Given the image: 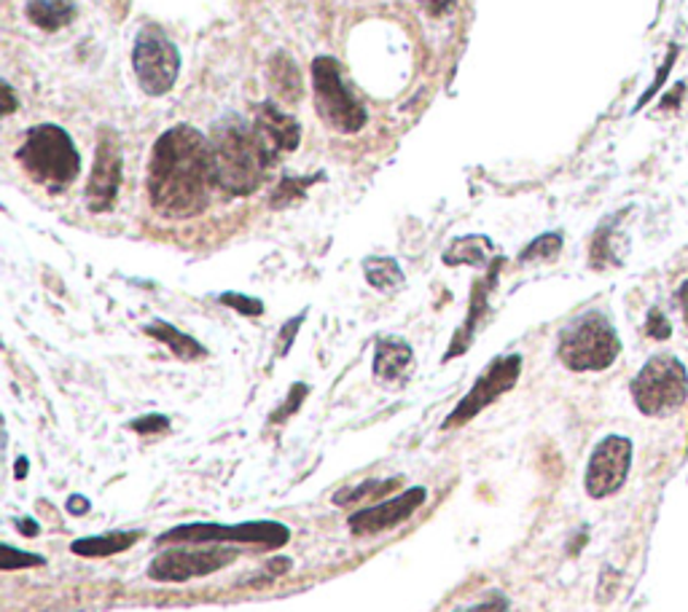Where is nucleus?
<instances>
[{
  "label": "nucleus",
  "instance_id": "1",
  "mask_svg": "<svg viewBox=\"0 0 688 612\" xmlns=\"http://www.w3.org/2000/svg\"><path fill=\"white\" fill-rule=\"evenodd\" d=\"M213 186V146L202 132L178 124L159 135L148 156L146 188L161 218L183 221L200 216Z\"/></svg>",
  "mask_w": 688,
  "mask_h": 612
},
{
  "label": "nucleus",
  "instance_id": "2",
  "mask_svg": "<svg viewBox=\"0 0 688 612\" xmlns=\"http://www.w3.org/2000/svg\"><path fill=\"white\" fill-rule=\"evenodd\" d=\"M213 181L229 196H251L262 186L271 161L256 126L229 115L213 130Z\"/></svg>",
  "mask_w": 688,
  "mask_h": 612
},
{
  "label": "nucleus",
  "instance_id": "3",
  "mask_svg": "<svg viewBox=\"0 0 688 612\" xmlns=\"http://www.w3.org/2000/svg\"><path fill=\"white\" fill-rule=\"evenodd\" d=\"M16 159L27 178L51 194H62L68 186H73L81 172L76 143L57 124H38L27 130Z\"/></svg>",
  "mask_w": 688,
  "mask_h": 612
},
{
  "label": "nucleus",
  "instance_id": "4",
  "mask_svg": "<svg viewBox=\"0 0 688 612\" xmlns=\"http://www.w3.org/2000/svg\"><path fill=\"white\" fill-rule=\"evenodd\" d=\"M618 352H621L618 333L603 311H587L559 333V360L576 374L605 371L616 363Z\"/></svg>",
  "mask_w": 688,
  "mask_h": 612
},
{
  "label": "nucleus",
  "instance_id": "5",
  "mask_svg": "<svg viewBox=\"0 0 688 612\" xmlns=\"http://www.w3.org/2000/svg\"><path fill=\"white\" fill-rule=\"evenodd\" d=\"M688 397V371L673 355H653L632 382V401L645 417H669Z\"/></svg>",
  "mask_w": 688,
  "mask_h": 612
},
{
  "label": "nucleus",
  "instance_id": "6",
  "mask_svg": "<svg viewBox=\"0 0 688 612\" xmlns=\"http://www.w3.org/2000/svg\"><path fill=\"white\" fill-rule=\"evenodd\" d=\"M312 86H315L317 115L339 135H355L366 126V111L345 86L337 60L317 57L312 62Z\"/></svg>",
  "mask_w": 688,
  "mask_h": 612
},
{
  "label": "nucleus",
  "instance_id": "7",
  "mask_svg": "<svg viewBox=\"0 0 688 612\" xmlns=\"http://www.w3.org/2000/svg\"><path fill=\"white\" fill-rule=\"evenodd\" d=\"M132 71L146 95L161 97L176 86L181 73V51L159 27H143L132 49Z\"/></svg>",
  "mask_w": 688,
  "mask_h": 612
},
{
  "label": "nucleus",
  "instance_id": "8",
  "mask_svg": "<svg viewBox=\"0 0 688 612\" xmlns=\"http://www.w3.org/2000/svg\"><path fill=\"white\" fill-rule=\"evenodd\" d=\"M288 540L291 533L280 522L181 524L159 537V542H248V546H262L264 551L282 548Z\"/></svg>",
  "mask_w": 688,
  "mask_h": 612
},
{
  "label": "nucleus",
  "instance_id": "9",
  "mask_svg": "<svg viewBox=\"0 0 688 612\" xmlns=\"http://www.w3.org/2000/svg\"><path fill=\"white\" fill-rule=\"evenodd\" d=\"M519 374H522V357L519 355L497 357V360L490 363L482 377L476 379V384L458 403V408L444 421V430H452V427H462L466 421L476 419L484 408L493 406L497 397L506 395L519 382Z\"/></svg>",
  "mask_w": 688,
  "mask_h": 612
},
{
  "label": "nucleus",
  "instance_id": "10",
  "mask_svg": "<svg viewBox=\"0 0 688 612\" xmlns=\"http://www.w3.org/2000/svg\"><path fill=\"white\" fill-rule=\"evenodd\" d=\"M172 548V551L159 553L148 564V577L156 583H186L192 577H207L218 570L229 567L237 559L234 548Z\"/></svg>",
  "mask_w": 688,
  "mask_h": 612
},
{
  "label": "nucleus",
  "instance_id": "11",
  "mask_svg": "<svg viewBox=\"0 0 688 612\" xmlns=\"http://www.w3.org/2000/svg\"><path fill=\"white\" fill-rule=\"evenodd\" d=\"M632 441L624 436H608L594 446L589 457L587 476H583V489L592 500H605L616 494L624 487L632 467Z\"/></svg>",
  "mask_w": 688,
  "mask_h": 612
},
{
  "label": "nucleus",
  "instance_id": "12",
  "mask_svg": "<svg viewBox=\"0 0 688 612\" xmlns=\"http://www.w3.org/2000/svg\"><path fill=\"white\" fill-rule=\"evenodd\" d=\"M121 146L119 137L113 132L102 130L100 140H97V154H95V167H92L89 175V186H86V207L92 212H108L113 207L116 196H119L121 188Z\"/></svg>",
  "mask_w": 688,
  "mask_h": 612
},
{
  "label": "nucleus",
  "instance_id": "13",
  "mask_svg": "<svg viewBox=\"0 0 688 612\" xmlns=\"http://www.w3.org/2000/svg\"><path fill=\"white\" fill-rule=\"evenodd\" d=\"M427 492L422 487H412L409 492L398 494L393 500H383L377 505L361 507L347 518V527L352 535H379L387 529H396L398 524L407 522L414 511L425 502Z\"/></svg>",
  "mask_w": 688,
  "mask_h": 612
},
{
  "label": "nucleus",
  "instance_id": "14",
  "mask_svg": "<svg viewBox=\"0 0 688 612\" xmlns=\"http://www.w3.org/2000/svg\"><path fill=\"white\" fill-rule=\"evenodd\" d=\"M253 126H256V132L262 135L264 146L269 148L271 156L297 151L299 140H302V124L291 113L280 111L275 102L258 106Z\"/></svg>",
  "mask_w": 688,
  "mask_h": 612
},
{
  "label": "nucleus",
  "instance_id": "15",
  "mask_svg": "<svg viewBox=\"0 0 688 612\" xmlns=\"http://www.w3.org/2000/svg\"><path fill=\"white\" fill-rule=\"evenodd\" d=\"M414 371V352L403 339H379L374 350V377L377 382L398 387L407 382Z\"/></svg>",
  "mask_w": 688,
  "mask_h": 612
},
{
  "label": "nucleus",
  "instance_id": "16",
  "mask_svg": "<svg viewBox=\"0 0 688 612\" xmlns=\"http://www.w3.org/2000/svg\"><path fill=\"white\" fill-rule=\"evenodd\" d=\"M500 267H503V258L495 264L493 271H490V274L484 277V280H479L476 285H473V291H471V306H468V317H466V322H462V328L458 331V336H455V342L449 344V350H447V355H444V360H449V357L462 355V352L468 350V344L473 342V333H476L479 322H482V317L490 311L487 296H490V291H493V287H495V282H497V269H500Z\"/></svg>",
  "mask_w": 688,
  "mask_h": 612
},
{
  "label": "nucleus",
  "instance_id": "17",
  "mask_svg": "<svg viewBox=\"0 0 688 612\" xmlns=\"http://www.w3.org/2000/svg\"><path fill=\"white\" fill-rule=\"evenodd\" d=\"M267 76L275 95L280 97L286 106H297V102L302 100V73H299L297 62H293L286 51H277V54L271 57Z\"/></svg>",
  "mask_w": 688,
  "mask_h": 612
},
{
  "label": "nucleus",
  "instance_id": "18",
  "mask_svg": "<svg viewBox=\"0 0 688 612\" xmlns=\"http://www.w3.org/2000/svg\"><path fill=\"white\" fill-rule=\"evenodd\" d=\"M25 14L40 30L57 33L73 22L76 3L73 0H27Z\"/></svg>",
  "mask_w": 688,
  "mask_h": 612
},
{
  "label": "nucleus",
  "instance_id": "19",
  "mask_svg": "<svg viewBox=\"0 0 688 612\" xmlns=\"http://www.w3.org/2000/svg\"><path fill=\"white\" fill-rule=\"evenodd\" d=\"M495 256V245L482 234L460 236L444 253L447 267H484Z\"/></svg>",
  "mask_w": 688,
  "mask_h": 612
},
{
  "label": "nucleus",
  "instance_id": "20",
  "mask_svg": "<svg viewBox=\"0 0 688 612\" xmlns=\"http://www.w3.org/2000/svg\"><path fill=\"white\" fill-rule=\"evenodd\" d=\"M141 540V533H111V535H97V537H81L71 546V551L76 556L86 559H102V556H116V553L126 551L135 542Z\"/></svg>",
  "mask_w": 688,
  "mask_h": 612
},
{
  "label": "nucleus",
  "instance_id": "21",
  "mask_svg": "<svg viewBox=\"0 0 688 612\" xmlns=\"http://www.w3.org/2000/svg\"><path fill=\"white\" fill-rule=\"evenodd\" d=\"M146 333L148 336H154L156 342L170 346L172 355H176L178 360H200V357L207 355L205 346L196 342V339L178 331V328H172L170 322L156 320V322H152V326H146Z\"/></svg>",
  "mask_w": 688,
  "mask_h": 612
},
{
  "label": "nucleus",
  "instance_id": "22",
  "mask_svg": "<svg viewBox=\"0 0 688 612\" xmlns=\"http://www.w3.org/2000/svg\"><path fill=\"white\" fill-rule=\"evenodd\" d=\"M363 274H366L369 285L377 287V291L383 293H390L403 285V271L393 258H366V261H363Z\"/></svg>",
  "mask_w": 688,
  "mask_h": 612
},
{
  "label": "nucleus",
  "instance_id": "23",
  "mask_svg": "<svg viewBox=\"0 0 688 612\" xmlns=\"http://www.w3.org/2000/svg\"><path fill=\"white\" fill-rule=\"evenodd\" d=\"M398 484H401V478H390V481H366L361 484V487L355 489H342V492L334 494V505L345 507V505H352V502H383L385 494L396 492Z\"/></svg>",
  "mask_w": 688,
  "mask_h": 612
},
{
  "label": "nucleus",
  "instance_id": "24",
  "mask_svg": "<svg viewBox=\"0 0 688 612\" xmlns=\"http://www.w3.org/2000/svg\"><path fill=\"white\" fill-rule=\"evenodd\" d=\"M563 250V234L557 231H548V234H541L538 240L530 242L522 250L519 261L522 264H533V261H552V258L559 256Z\"/></svg>",
  "mask_w": 688,
  "mask_h": 612
},
{
  "label": "nucleus",
  "instance_id": "25",
  "mask_svg": "<svg viewBox=\"0 0 688 612\" xmlns=\"http://www.w3.org/2000/svg\"><path fill=\"white\" fill-rule=\"evenodd\" d=\"M317 178H288V181L280 183V188H277L275 196H271V207H288L293 199H299V196H304V188L310 186V183H315Z\"/></svg>",
  "mask_w": 688,
  "mask_h": 612
},
{
  "label": "nucleus",
  "instance_id": "26",
  "mask_svg": "<svg viewBox=\"0 0 688 612\" xmlns=\"http://www.w3.org/2000/svg\"><path fill=\"white\" fill-rule=\"evenodd\" d=\"M38 564H44V556H36V553H20L11 546H0V570H5V573L22 567H38Z\"/></svg>",
  "mask_w": 688,
  "mask_h": 612
},
{
  "label": "nucleus",
  "instance_id": "27",
  "mask_svg": "<svg viewBox=\"0 0 688 612\" xmlns=\"http://www.w3.org/2000/svg\"><path fill=\"white\" fill-rule=\"evenodd\" d=\"M645 333H649L651 339H656V342H664V339L673 336V326H669V320L664 317L662 309H653L649 311V322H645Z\"/></svg>",
  "mask_w": 688,
  "mask_h": 612
},
{
  "label": "nucleus",
  "instance_id": "28",
  "mask_svg": "<svg viewBox=\"0 0 688 612\" xmlns=\"http://www.w3.org/2000/svg\"><path fill=\"white\" fill-rule=\"evenodd\" d=\"M221 302L227 306H234L237 311H242V315L248 317H256L264 311V304L258 302V298H248V296H240V293H224Z\"/></svg>",
  "mask_w": 688,
  "mask_h": 612
},
{
  "label": "nucleus",
  "instance_id": "29",
  "mask_svg": "<svg viewBox=\"0 0 688 612\" xmlns=\"http://www.w3.org/2000/svg\"><path fill=\"white\" fill-rule=\"evenodd\" d=\"M675 57H678V49H675V46H669V51H667V60H664L662 71H659V76H656V78H653L651 89H649V91H645V95H643V97H640V106H638V108H643V106H645V102H649V100H651V97H653V95H656V91H659V89H662V86H664V78H667V76H669V71H673V62H675Z\"/></svg>",
  "mask_w": 688,
  "mask_h": 612
},
{
  "label": "nucleus",
  "instance_id": "30",
  "mask_svg": "<svg viewBox=\"0 0 688 612\" xmlns=\"http://www.w3.org/2000/svg\"><path fill=\"white\" fill-rule=\"evenodd\" d=\"M306 392H310V390H306V384H293L291 387V395H288V401H286V406H282L280 412L275 414V417H271V421H282L286 417H291V414L297 412L299 406H302Z\"/></svg>",
  "mask_w": 688,
  "mask_h": 612
},
{
  "label": "nucleus",
  "instance_id": "31",
  "mask_svg": "<svg viewBox=\"0 0 688 612\" xmlns=\"http://www.w3.org/2000/svg\"><path fill=\"white\" fill-rule=\"evenodd\" d=\"M616 588H618V573H613L611 567H605V570H603V575H600L598 602H600V604L611 602V599L616 597Z\"/></svg>",
  "mask_w": 688,
  "mask_h": 612
},
{
  "label": "nucleus",
  "instance_id": "32",
  "mask_svg": "<svg viewBox=\"0 0 688 612\" xmlns=\"http://www.w3.org/2000/svg\"><path fill=\"white\" fill-rule=\"evenodd\" d=\"M167 427H170V421H167V417H159V414H156V417H141V419H135L132 421V430L135 432H141V436H148V432H165Z\"/></svg>",
  "mask_w": 688,
  "mask_h": 612
},
{
  "label": "nucleus",
  "instance_id": "33",
  "mask_svg": "<svg viewBox=\"0 0 688 612\" xmlns=\"http://www.w3.org/2000/svg\"><path fill=\"white\" fill-rule=\"evenodd\" d=\"M304 322V315H299V317H293L291 322H288L286 328H282L280 331V355H288V350H291V344H293V339H297V331H299V326H302Z\"/></svg>",
  "mask_w": 688,
  "mask_h": 612
},
{
  "label": "nucleus",
  "instance_id": "34",
  "mask_svg": "<svg viewBox=\"0 0 688 612\" xmlns=\"http://www.w3.org/2000/svg\"><path fill=\"white\" fill-rule=\"evenodd\" d=\"M458 612H508V602L500 597V593H495V597L487 599V602L473 604V608H462Z\"/></svg>",
  "mask_w": 688,
  "mask_h": 612
},
{
  "label": "nucleus",
  "instance_id": "35",
  "mask_svg": "<svg viewBox=\"0 0 688 612\" xmlns=\"http://www.w3.org/2000/svg\"><path fill=\"white\" fill-rule=\"evenodd\" d=\"M68 511H71L73 516H81V513L89 511V500H86V498H79V494H73V498L68 500Z\"/></svg>",
  "mask_w": 688,
  "mask_h": 612
},
{
  "label": "nucleus",
  "instance_id": "36",
  "mask_svg": "<svg viewBox=\"0 0 688 612\" xmlns=\"http://www.w3.org/2000/svg\"><path fill=\"white\" fill-rule=\"evenodd\" d=\"M425 3H427V11L438 16V14H444L447 9H452L455 0H425Z\"/></svg>",
  "mask_w": 688,
  "mask_h": 612
},
{
  "label": "nucleus",
  "instance_id": "37",
  "mask_svg": "<svg viewBox=\"0 0 688 612\" xmlns=\"http://www.w3.org/2000/svg\"><path fill=\"white\" fill-rule=\"evenodd\" d=\"M675 298H678L680 309H684V320L688 322V280L684 282V285L678 287V296H675Z\"/></svg>",
  "mask_w": 688,
  "mask_h": 612
},
{
  "label": "nucleus",
  "instance_id": "38",
  "mask_svg": "<svg viewBox=\"0 0 688 612\" xmlns=\"http://www.w3.org/2000/svg\"><path fill=\"white\" fill-rule=\"evenodd\" d=\"M3 95H5V108H3V113L11 115V113H14V108H16V100H14V91H11L9 84H3Z\"/></svg>",
  "mask_w": 688,
  "mask_h": 612
},
{
  "label": "nucleus",
  "instance_id": "39",
  "mask_svg": "<svg viewBox=\"0 0 688 612\" xmlns=\"http://www.w3.org/2000/svg\"><path fill=\"white\" fill-rule=\"evenodd\" d=\"M25 527V535H31V537H36L38 535V529H36V522H31V518H25V524H20V529Z\"/></svg>",
  "mask_w": 688,
  "mask_h": 612
},
{
  "label": "nucleus",
  "instance_id": "40",
  "mask_svg": "<svg viewBox=\"0 0 688 612\" xmlns=\"http://www.w3.org/2000/svg\"><path fill=\"white\" fill-rule=\"evenodd\" d=\"M27 460H20V465H16V478H22V476H27V465H25Z\"/></svg>",
  "mask_w": 688,
  "mask_h": 612
}]
</instances>
